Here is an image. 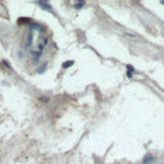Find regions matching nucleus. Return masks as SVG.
I'll use <instances>...</instances> for the list:
<instances>
[{
  "instance_id": "nucleus-2",
  "label": "nucleus",
  "mask_w": 164,
  "mask_h": 164,
  "mask_svg": "<svg viewBox=\"0 0 164 164\" xmlns=\"http://www.w3.org/2000/svg\"><path fill=\"white\" fill-rule=\"evenodd\" d=\"M83 4H85V3H80V4H77V5H76V8H77V9H78V8L83 7Z\"/></svg>"
},
{
  "instance_id": "nucleus-1",
  "label": "nucleus",
  "mask_w": 164,
  "mask_h": 164,
  "mask_svg": "<svg viewBox=\"0 0 164 164\" xmlns=\"http://www.w3.org/2000/svg\"><path fill=\"white\" fill-rule=\"evenodd\" d=\"M71 65H73V62L72 60H68L67 63H64V64H63V68H68V67H71Z\"/></svg>"
}]
</instances>
